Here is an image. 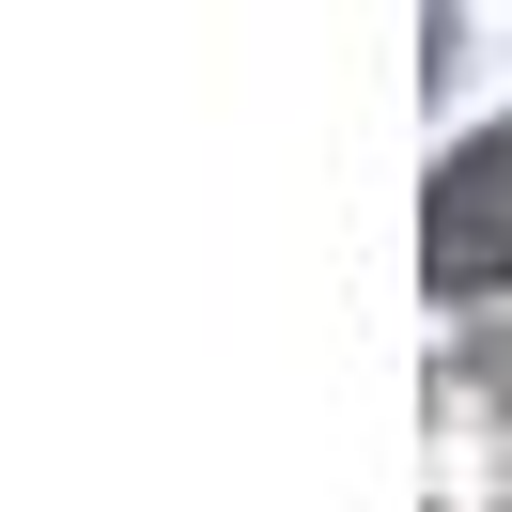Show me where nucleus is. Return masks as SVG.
Masks as SVG:
<instances>
[{"instance_id":"obj_1","label":"nucleus","mask_w":512,"mask_h":512,"mask_svg":"<svg viewBox=\"0 0 512 512\" xmlns=\"http://www.w3.org/2000/svg\"><path fill=\"white\" fill-rule=\"evenodd\" d=\"M419 280H435V295H512V125H481V140H450V156H435Z\"/></svg>"}]
</instances>
